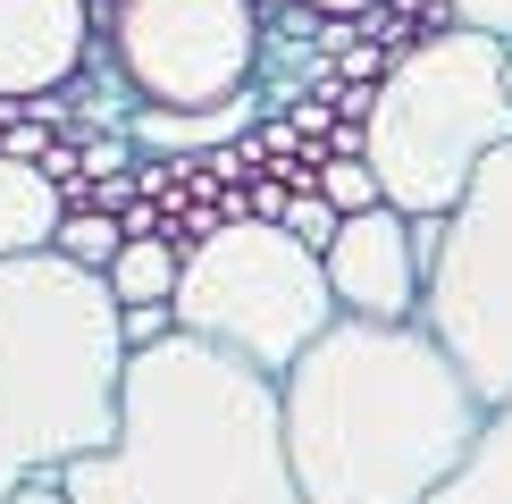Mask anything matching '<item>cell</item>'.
I'll return each instance as SVG.
<instances>
[{
	"mask_svg": "<svg viewBox=\"0 0 512 504\" xmlns=\"http://www.w3.org/2000/svg\"><path fill=\"white\" fill-rule=\"evenodd\" d=\"M277 387L303 504H437L496 412L429 320H336Z\"/></svg>",
	"mask_w": 512,
	"mask_h": 504,
	"instance_id": "6da1fadb",
	"label": "cell"
},
{
	"mask_svg": "<svg viewBox=\"0 0 512 504\" xmlns=\"http://www.w3.org/2000/svg\"><path fill=\"white\" fill-rule=\"evenodd\" d=\"M68 504H303L286 454V387L168 328L126 362V412L101 454L51 479Z\"/></svg>",
	"mask_w": 512,
	"mask_h": 504,
	"instance_id": "7a4b0ae2",
	"label": "cell"
},
{
	"mask_svg": "<svg viewBox=\"0 0 512 504\" xmlns=\"http://www.w3.org/2000/svg\"><path fill=\"white\" fill-rule=\"evenodd\" d=\"M126 303L68 252L0 261V504L101 454L126 412Z\"/></svg>",
	"mask_w": 512,
	"mask_h": 504,
	"instance_id": "3957f363",
	"label": "cell"
},
{
	"mask_svg": "<svg viewBox=\"0 0 512 504\" xmlns=\"http://www.w3.org/2000/svg\"><path fill=\"white\" fill-rule=\"evenodd\" d=\"M512 143V42L445 26L403 51L370 93L361 160L378 168V194L412 219H454L471 202L479 168Z\"/></svg>",
	"mask_w": 512,
	"mask_h": 504,
	"instance_id": "277c9868",
	"label": "cell"
},
{
	"mask_svg": "<svg viewBox=\"0 0 512 504\" xmlns=\"http://www.w3.org/2000/svg\"><path fill=\"white\" fill-rule=\"evenodd\" d=\"M168 311L185 336L244 353L269 378H286L345 320V303L328 286V252H311L286 219H219L202 244H185V278Z\"/></svg>",
	"mask_w": 512,
	"mask_h": 504,
	"instance_id": "5b68a950",
	"label": "cell"
},
{
	"mask_svg": "<svg viewBox=\"0 0 512 504\" xmlns=\"http://www.w3.org/2000/svg\"><path fill=\"white\" fill-rule=\"evenodd\" d=\"M420 320L445 336V353L471 370L487 404H504L512 395V143L479 168L471 202L445 219Z\"/></svg>",
	"mask_w": 512,
	"mask_h": 504,
	"instance_id": "8992f818",
	"label": "cell"
},
{
	"mask_svg": "<svg viewBox=\"0 0 512 504\" xmlns=\"http://www.w3.org/2000/svg\"><path fill=\"white\" fill-rule=\"evenodd\" d=\"M110 51L143 110H227L252 93L261 17L252 0H118Z\"/></svg>",
	"mask_w": 512,
	"mask_h": 504,
	"instance_id": "52a82bcc",
	"label": "cell"
},
{
	"mask_svg": "<svg viewBox=\"0 0 512 504\" xmlns=\"http://www.w3.org/2000/svg\"><path fill=\"white\" fill-rule=\"evenodd\" d=\"M437 244H445V219H412L395 202L353 210L328 244V286L345 303V320H420L429 278H437Z\"/></svg>",
	"mask_w": 512,
	"mask_h": 504,
	"instance_id": "ba28073f",
	"label": "cell"
},
{
	"mask_svg": "<svg viewBox=\"0 0 512 504\" xmlns=\"http://www.w3.org/2000/svg\"><path fill=\"white\" fill-rule=\"evenodd\" d=\"M93 51V0H0V101L59 93Z\"/></svg>",
	"mask_w": 512,
	"mask_h": 504,
	"instance_id": "9c48e42d",
	"label": "cell"
},
{
	"mask_svg": "<svg viewBox=\"0 0 512 504\" xmlns=\"http://www.w3.org/2000/svg\"><path fill=\"white\" fill-rule=\"evenodd\" d=\"M59 227H68L59 177L42 160L0 152V261H17V252H59Z\"/></svg>",
	"mask_w": 512,
	"mask_h": 504,
	"instance_id": "30bf717a",
	"label": "cell"
},
{
	"mask_svg": "<svg viewBox=\"0 0 512 504\" xmlns=\"http://www.w3.org/2000/svg\"><path fill=\"white\" fill-rule=\"evenodd\" d=\"M177 278H185V252L160 244V236H126V252L110 261V286L126 311H168L177 303Z\"/></svg>",
	"mask_w": 512,
	"mask_h": 504,
	"instance_id": "8fae6325",
	"label": "cell"
},
{
	"mask_svg": "<svg viewBox=\"0 0 512 504\" xmlns=\"http://www.w3.org/2000/svg\"><path fill=\"white\" fill-rule=\"evenodd\" d=\"M437 504H512V395L496 412H487V437H479V454L462 462V479L445 488Z\"/></svg>",
	"mask_w": 512,
	"mask_h": 504,
	"instance_id": "7c38bea8",
	"label": "cell"
},
{
	"mask_svg": "<svg viewBox=\"0 0 512 504\" xmlns=\"http://www.w3.org/2000/svg\"><path fill=\"white\" fill-rule=\"evenodd\" d=\"M244 110H252V93H244V101H227V110H143V118H135V135L152 143V152H202V143L244 135Z\"/></svg>",
	"mask_w": 512,
	"mask_h": 504,
	"instance_id": "4fadbf2b",
	"label": "cell"
},
{
	"mask_svg": "<svg viewBox=\"0 0 512 504\" xmlns=\"http://www.w3.org/2000/svg\"><path fill=\"white\" fill-rule=\"evenodd\" d=\"M59 252H68V261H84V269H110L118 252H126V227L110 219V210H76V219L59 227Z\"/></svg>",
	"mask_w": 512,
	"mask_h": 504,
	"instance_id": "5bb4252c",
	"label": "cell"
},
{
	"mask_svg": "<svg viewBox=\"0 0 512 504\" xmlns=\"http://www.w3.org/2000/svg\"><path fill=\"white\" fill-rule=\"evenodd\" d=\"M319 194L345 210V219H353V210H378V202H387V194H378V168H370V160H328V168H319Z\"/></svg>",
	"mask_w": 512,
	"mask_h": 504,
	"instance_id": "9a60e30c",
	"label": "cell"
},
{
	"mask_svg": "<svg viewBox=\"0 0 512 504\" xmlns=\"http://www.w3.org/2000/svg\"><path fill=\"white\" fill-rule=\"evenodd\" d=\"M286 227H294V236H303L311 252H328V244H336V227H345V210H336L328 194H319V202L303 194V202H286Z\"/></svg>",
	"mask_w": 512,
	"mask_h": 504,
	"instance_id": "2e32d148",
	"label": "cell"
},
{
	"mask_svg": "<svg viewBox=\"0 0 512 504\" xmlns=\"http://www.w3.org/2000/svg\"><path fill=\"white\" fill-rule=\"evenodd\" d=\"M445 17H454V26H471V34L512 42V0H445Z\"/></svg>",
	"mask_w": 512,
	"mask_h": 504,
	"instance_id": "e0dca14e",
	"label": "cell"
},
{
	"mask_svg": "<svg viewBox=\"0 0 512 504\" xmlns=\"http://www.w3.org/2000/svg\"><path fill=\"white\" fill-rule=\"evenodd\" d=\"M303 9H319V17H361V9H387V0H303Z\"/></svg>",
	"mask_w": 512,
	"mask_h": 504,
	"instance_id": "ac0fdd59",
	"label": "cell"
},
{
	"mask_svg": "<svg viewBox=\"0 0 512 504\" xmlns=\"http://www.w3.org/2000/svg\"><path fill=\"white\" fill-rule=\"evenodd\" d=\"M17 504H68V496H59V488H51V479H34V488H26V496H17Z\"/></svg>",
	"mask_w": 512,
	"mask_h": 504,
	"instance_id": "d6986e66",
	"label": "cell"
}]
</instances>
